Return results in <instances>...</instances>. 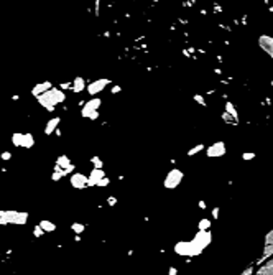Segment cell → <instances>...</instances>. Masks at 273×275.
<instances>
[{"instance_id": "8992f818", "label": "cell", "mask_w": 273, "mask_h": 275, "mask_svg": "<svg viewBox=\"0 0 273 275\" xmlns=\"http://www.w3.org/2000/svg\"><path fill=\"white\" fill-rule=\"evenodd\" d=\"M51 87H53V84H51V81H44V83H40V84H36V86L31 89V94H33L35 97H38V96H41V94H44L46 91H50Z\"/></svg>"}, {"instance_id": "9c48e42d", "label": "cell", "mask_w": 273, "mask_h": 275, "mask_svg": "<svg viewBox=\"0 0 273 275\" xmlns=\"http://www.w3.org/2000/svg\"><path fill=\"white\" fill-rule=\"evenodd\" d=\"M174 252L179 255H191V244L189 242H178L174 245Z\"/></svg>"}, {"instance_id": "44dd1931", "label": "cell", "mask_w": 273, "mask_h": 275, "mask_svg": "<svg viewBox=\"0 0 273 275\" xmlns=\"http://www.w3.org/2000/svg\"><path fill=\"white\" fill-rule=\"evenodd\" d=\"M0 158L5 160V161H8L10 158H12V153H10V152H2V153H0Z\"/></svg>"}, {"instance_id": "d4e9b609", "label": "cell", "mask_w": 273, "mask_h": 275, "mask_svg": "<svg viewBox=\"0 0 273 275\" xmlns=\"http://www.w3.org/2000/svg\"><path fill=\"white\" fill-rule=\"evenodd\" d=\"M120 91H122V87H120V86H114V87L110 89V92H112V94H118Z\"/></svg>"}, {"instance_id": "ffe728a7", "label": "cell", "mask_w": 273, "mask_h": 275, "mask_svg": "<svg viewBox=\"0 0 273 275\" xmlns=\"http://www.w3.org/2000/svg\"><path fill=\"white\" fill-rule=\"evenodd\" d=\"M209 224H211V223H209L207 219H202L201 223H199V231H206V229L209 227Z\"/></svg>"}, {"instance_id": "3957f363", "label": "cell", "mask_w": 273, "mask_h": 275, "mask_svg": "<svg viewBox=\"0 0 273 275\" xmlns=\"http://www.w3.org/2000/svg\"><path fill=\"white\" fill-rule=\"evenodd\" d=\"M110 81L107 79V77H102V79H97V81H94V83H90L89 86H86V89H87V92H89V96H97V94L100 92V91H104V87L109 84Z\"/></svg>"}, {"instance_id": "6da1fadb", "label": "cell", "mask_w": 273, "mask_h": 275, "mask_svg": "<svg viewBox=\"0 0 273 275\" xmlns=\"http://www.w3.org/2000/svg\"><path fill=\"white\" fill-rule=\"evenodd\" d=\"M36 101H38V104H40L41 107H44L48 112H53L56 104H61V102L66 101V94L63 92L61 89H58V87H51V89L46 91L44 94L38 96Z\"/></svg>"}, {"instance_id": "4316f807", "label": "cell", "mask_w": 273, "mask_h": 275, "mask_svg": "<svg viewBox=\"0 0 273 275\" xmlns=\"http://www.w3.org/2000/svg\"><path fill=\"white\" fill-rule=\"evenodd\" d=\"M99 5H100V2H99V0H96V7H94V10H96V15H99Z\"/></svg>"}, {"instance_id": "7c38bea8", "label": "cell", "mask_w": 273, "mask_h": 275, "mask_svg": "<svg viewBox=\"0 0 273 275\" xmlns=\"http://www.w3.org/2000/svg\"><path fill=\"white\" fill-rule=\"evenodd\" d=\"M224 152H225V150H224L222 143H216V145H212L211 148H209L207 155H209V157H219V155H222Z\"/></svg>"}, {"instance_id": "5bb4252c", "label": "cell", "mask_w": 273, "mask_h": 275, "mask_svg": "<svg viewBox=\"0 0 273 275\" xmlns=\"http://www.w3.org/2000/svg\"><path fill=\"white\" fill-rule=\"evenodd\" d=\"M100 104H102V101L99 99V97H94V99H89L87 102H84V105L89 109H92V111H97V109L100 107Z\"/></svg>"}, {"instance_id": "9a60e30c", "label": "cell", "mask_w": 273, "mask_h": 275, "mask_svg": "<svg viewBox=\"0 0 273 275\" xmlns=\"http://www.w3.org/2000/svg\"><path fill=\"white\" fill-rule=\"evenodd\" d=\"M35 145V139L31 133H23V148H31Z\"/></svg>"}, {"instance_id": "52a82bcc", "label": "cell", "mask_w": 273, "mask_h": 275, "mask_svg": "<svg viewBox=\"0 0 273 275\" xmlns=\"http://www.w3.org/2000/svg\"><path fill=\"white\" fill-rule=\"evenodd\" d=\"M59 124H61V117H53V119H50V120L46 122V127H44V135H51V133H53L54 130L58 129Z\"/></svg>"}, {"instance_id": "7402d4cb", "label": "cell", "mask_w": 273, "mask_h": 275, "mask_svg": "<svg viewBox=\"0 0 273 275\" xmlns=\"http://www.w3.org/2000/svg\"><path fill=\"white\" fill-rule=\"evenodd\" d=\"M33 236H35V237H41V236H43V231H41L38 226H35V227H33Z\"/></svg>"}, {"instance_id": "8fae6325", "label": "cell", "mask_w": 273, "mask_h": 275, "mask_svg": "<svg viewBox=\"0 0 273 275\" xmlns=\"http://www.w3.org/2000/svg\"><path fill=\"white\" fill-rule=\"evenodd\" d=\"M54 165H58V167L61 168V170H66V168H68L69 165H71V160H69L68 155H61V157L56 158V163H54Z\"/></svg>"}, {"instance_id": "30bf717a", "label": "cell", "mask_w": 273, "mask_h": 275, "mask_svg": "<svg viewBox=\"0 0 273 275\" xmlns=\"http://www.w3.org/2000/svg\"><path fill=\"white\" fill-rule=\"evenodd\" d=\"M38 227H40L43 232H54L56 231V224L51 223V221H48V219H41L40 224H38Z\"/></svg>"}, {"instance_id": "ba28073f", "label": "cell", "mask_w": 273, "mask_h": 275, "mask_svg": "<svg viewBox=\"0 0 273 275\" xmlns=\"http://www.w3.org/2000/svg\"><path fill=\"white\" fill-rule=\"evenodd\" d=\"M86 89V79L81 76L74 77V81L71 83V91L72 92H81V91Z\"/></svg>"}, {"instance_id": "7a4b0ae2", "label": "cell", "mask_w": 273, "mask_h": 275, "mask_svg": "<svg viewBox=\"0 0 273 275\" xmlns=\"http://www.w3.org/2000/svg\"><path fill=\"white\" fill-rule=\"evenodd\" d=\"M181 178H183V173H181L179 170H171L170 173L166 175V178H164V188H168V189L176 188L181 183Z\"/></svg>"}, {"instance_id": "e0dca14e", "label": "cell", "mask_w": 273, "mask_h": 275, "mask_svg": "<svg viewBox=\"0 0 273 275\" xmlns=\"http://www.w3.org/2000/svg\"><path fill=\"white\" fill-rule=\"evenodd\" d=\"M90 163L94 165L96 170H102V167H104V161L100 160L99 157H90Z\"/></svg>"}, {"instance_id": "603a6c76", "label": "cell", "mask_w": 273, "mask_h": 275, "mask_svg": "<svg viewBox=\"0 0 273 275\" xmlns=\"http://www.w3.org/2000/svg\"><path fill=\"white\" fill-rule=\"evenodd\" d=\"M74 168H76V165H69V167L64 170V175H72L74 173Z\"/></svg>"}, {"instance_id": "4fadbf2b", "label": "cell", "mask_w": 273, "mask_h": 275, "mask_svg": "<svg viewBox=\"0 0 273 275\" xmlns=\"http://www.w3.org/2000/svg\"><path fill=\"white\" fill-rule=\"evenodd\" d=\"M26 221H28V213H25V211H17L15 224L17 226H23V224H26Z\"/></svg>"}, {"instance_id": "2e32d148", "label": "cell", "mask_w": 273, "mask_h": 275, "mask_svg": "<svg viewBox=\"0 0 273 275\" xmlns=\"http://www.w3.org/2000/svg\"><path fill=\"white\" fill-rule=\"evenodd\" d=\"M12 143L15 147H22L23 145V133L22 132H15L12 135Z\"/></svg>"}, {"instance_id": "277c9868", "label": "cell", "mask_w": 273, "mask_h": 275, "mask_svg": "<svg viewBox=\"0 0 273 275\" xmlns=\"http://www.w3.org/2000/svg\"><path fill=\"white\" fill-rule=\"evenodd\" d=\"M69 181H71V186L76 189H82L87 186V176L82 175V173H72L71 178H69Z\"/></svg>"}, {"instance_id": "ac0fdd59", "label": "cell", "mask_w": 273, "mask_h": 275, "mask_svg": "<svg viewBox=\"0 0 273 275\" xmlns=\"http://www.w3.org/2000/svg\"><path fill=\"white\" fill-rule=\"evenodd\" d=\"M84 229H86V226L81 224V223H72L71 224V231H74L76 234H82Z\"/></svg>"}, {"instance_id": "83f0119b", "label": "cell", "mask_w": 273, "mask_h": 275, "mask_svg": "<svg viewBox=\"0 0 273 275\" xmlns=\"http://www.w3.org/2000/svg\"><path fill=\"white\" fill-rule=\"evenodd\" d=\"M170 275H176V269H170Z\"/></svg>"}, {"instance_id": "484cf974", "label": "cell", "mask_w": 273, "mask_h": 275, "mask_svg": "<svg viewBox=\"0 0 273 275\" xmlns=\"http://www.w3.org/2000/svg\"><path fill=\"white\" fill-rule=\"evenodd\" d=\"M59 87H61V91L63 89H71V83H63Z\"/></svg>"}, {"instance_id": "d6986e66", "label": "cell", "mask_w": 273, "mask_h": 275, "mask_svg": "<svg viewBox=\"0 0 273 275\" xmlns=\"http://www.w3.org/2000/svg\"><path fill=\"white\" fill-rule=\"evenodd\" d=\"M109 183H110V180L106 176V178H102L100 181H97V186H99V188H104V186H109Z\"/></svg>"}, {"instance_id": "5b68a950", "label": "cell", "mask_w": 273, "mask_h": 275, "mask_svg": "<svg viewBox=\"0 0 273 275\" xmlns=\"http://www.w3.org/2000/svg\"><path fill=\"white\" fill-rule=\"evenodd\" d=\"M102 178H106V171L92 168L90 175L87 176V186H97V181H100Z\"/></svg>"}, {"instance_id": "cb8c5ba5", "label": "cell", "mask_w": 273, "mask_h": 275, "mask_svg": "<svg viewBox=\"0 0 273 275\" xmlns=\"http://www.w3.org/2000/svg\"><path fill=\"white\" fill-rule=\"evenodd\" d=\"M107 204H109V206H115V204H117V198H114V196L107 198Z\"/></svg>"}]
</instances>
